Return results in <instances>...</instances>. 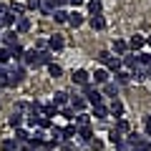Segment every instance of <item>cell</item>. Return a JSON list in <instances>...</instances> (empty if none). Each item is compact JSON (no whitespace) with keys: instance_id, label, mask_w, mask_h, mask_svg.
Instances as JSON below:
<instances>
[{"instance_id":"obj_10","label":"cell","mask_w":151,"mask_h":151,"mask_svg":"<svg viewBox=\"0 0 151 151\" xmlns=\"http://www.w3.org/2000/svg\"><path fill=\"white\" fill-rule=\"evenodd\" d=\"M63 45H65V40H63V35H58V33L48 38V50H50V53H58Z\"/></svg>"},{"instance_id":"obj_3","label":"cell","mask_w":151,"mask_h":151,"mask_svg":"<svg viewBox=\"0 0 151 151\" xmlns=\"http://www.w3.org/2000/svg\"><path fill=\"white\" fill-rule=\"evenodd\" d=\"M70 81H73L76 86H88V83H91V73H88L86 68H76L73 73H70Z\"/></svg>"},{"instance_id":"obj_9","label":"cell","mask_w":151,"mask_h":151,"mask_svg":"<svg viewBox=\"0 0 151 151\" xmlns=\"http://www.w3.org/2000/svg\"><path fill=\"white\" fill-rule=\"evenodd\" d=\"M15 38H18L15 28H13V30H5V33H3V35H0V43H3V48H13V45L18 43Z\"/></svg>"},{"instance_id":"obj_18","label":"cell","mask_w":151,"mask_h":151,"mask_svg":"<svg viewBox=\"0 0 151 151\" xmlns=\"http://www.w3.org/2000/svg\"><path fill=\"white\" fill-rule=\"evenodd\" d=\"M88 15H103V5H101V0H88Z\"/></svg>"},{"instance_id":"obj_30","label":"cell","mask_w":151,"mask_h":151,"mask_svg":"<svg viewBox=\"0 0 151 151\" xmlns=\"http://www.w3.org/2000/svg\"><path fill=\"white\" fill-rule=\"evenodd\" d=\"M78 139L86 141V144H91V141H93V131H91V126H86V129H78Z\"/></svg>"},{"instance_id":"obj_8","label":"cell","mask_w":151,"mask_h":151,"mask_svg":"<svg viewBox=\"0 0 151 151\" xmlns=\"http://www.w3.org/2000/svg\"><path fill=\"white\" fill-rule=\"evenodd\" d=\"M68 106L73 108L76 113H83V111H86V106H88V101H86V98H83V96H70Z\"/></svg>"},{"instance_id":"obj_40","label":"cell","mask_w":151,"mask_h":151,"mask_svg":"<svg viewBox=\"0 0 151 151\" xmlns=\"http://www.w3.org/2000/svg\"><path fill=\"white\" fill-rule=\"evenodd\" d=\"M10 48H0V63H3V65H8V63H10Z\"/></svg>"},{"instance_id":"obj_25","label":"cell","mask_w":151,"mask_h":151,"mask_svg":"<svg viewBox=\"0 0 151 151\" xmlns=\"http://www.w3.org/2000/svg\"><path fill=\"white\" fill-rule=\"evenodd\" d=\"M40 116H45V119H53V116H58V108L53 106V103H43V111H40Z\"/></svg>"},{"instance_id":"obj_31","label":"cell","mask_w":151,"mask_h":151,"mask_svg":"<svg viewBox=\"0 0 151 151\" xmlns=\"http://www.w3.org/2000/svg\"><path fill=\"white\" fill-rule=\"evenodd\" d=\"M0 149L3 151H18V141L15 139H3L0 141Z\"/></svg>"},{"instance_id":"obj_39","label":"cell","mask_w":151,"mask_h":151,"mask_svg":"<svg viewBox=\"0 0 151 151\" xmlns=\"http://www.w3.org/2000/svg\"><path fill=\"white\" fill-rule=\"evenodd\" d=\"M53 63V53L50 50H40V65H50Z\"/></svg>"},{"instance_id":"obj_16","label":"cell","mask_w":151,"mask_h":151,"mask_svg":"<svg viewBox=\"0 0 151 151\" xmlns=\"http://www.w3.org/2000/svg\"><path fill=\"white\" fill-rule=\"evenodd\" d=\"M106 70H108V73H119V70H124V60H121L119 55H113V58L108 60V65H106Z\"/></svg>"},{"instance_id":"obj_38","label":"cell","mask_w":151,"mask_h":151,"mask_svg":"<svg viewBox=\"0 0 151 151\" xmlns=\"http://www.w3.org/2000/svg\"><path fill=\"white\" fill-rule=\"evenodd\" d=\"M55 23H68V10H63V8H58V10L53 13Z\"/></svg>"},{"instance_id":"obj_34","label":"cell","mask_w":151,"mask_h":151,"mask_svg":"<svg viewBox=\"0 0 151 151\" xmlns=\"http://www.w3.org/2000/svg\"><path fill=\"white\" fill-rule=\"evenodd\" d=\"M113 58V53L111 50H98V55H96V60L98 63H103V65H108V60Z\"/></svg>"},{"instance_id":"obj_33","label":"cell","mask_w":151,"mask_h":151,"mask_svg":"<svg viewBox=\"0 0 151 151\" xmlns=\"http://www.w3.org/2000/svg\"><path fill=\"white\" fill-rule=\"evenodd\" d=\"M0 88H10V73H8V68H0Z\"/></svg>"},{"instance_id":"obj_28","label":"cell","mask_w":151,"mask_h":151,"mask_svg":"<svg viewBox=\"0 0 151 151\" xmlns=\"http://www.w3.org/2000/svg\"><path fill=\"white\" fill-rule=\"evenodd\" d=\"M131 81H134V78H131L129 70H119V73H116V86H119V83H121V86H126V83H131Z\"/></svg>"},{"instance_id":"obj_6","label":"cell","mask_w":151,"mask_h":151,"mask_svg":"<svg viewBox=\"0 0 151 151\" xmlns=\"http://www.w3.org/2000/svg\"><path fill=\"white\" fill-rule=\"evenodd\" d=\"M121 60H124V68L129 70V73H134V70L139 68V53H126Z\"/></svg>"},{"instance_id":"obj_2","label":"cell","mask_w":151,"mask_h":151,"mask_svg":"<svg viewBox=\"0 0 151 151\" xmlns=\"http://www.w3.org/2000/svg\"><path fill=\"white\" fill-rule=\"evenodd\" d=\"M23 65H25V68H38V65H40V50H35V48L25 50V55H23Z\"/></svg>"},{"instance_id":"obj_17","label":"cell","mask_w":151,"mask_h":151,"mask_svg":"<svg viewBox=\"0 0 151 151\" xmlns=\"http://www.w3.org/2000/svg\"><path fill=\"white\" fill-rule=\"evenodd\" d=\"M38 10L43 13V15H53V13H55V0H40Z\"/></svg>"},{"instance_id":"obj_36","label":"cell","mask_w":151,"mask_h":151,"mask_svg":"<svg viewBox=\"0 0 151 151\" xmlns=\"http://www.w3.org/2000/svg\"><path fill=\"white\" fill-rule=\"evenodd\" d=\"M108 141H111L113 146H119L121 141H124V136H121V134H119V131H116V129H111V131H108Z\"/></svg>"},{"instance_id":"obj_26","label":"cell","mask_w":151,"mask_h":151,"mask_svg":"<svg viewBox=\"0 0 151 151\" xmlns=\"http://www.w3.org/2000/svg\"><path fill=\"white\" fill-rule=\"evenodd\" d=\"M30 131H25V129H15V141L18 144H28V141H30Z\"/></svg>"},{"instance_id":"obj_47","label":"cell","mask_w":151,"mask_h":151,"mask_svg":"<svg viewBox=\"0 0 151 151\" xmlns=\"http://www.w3.org/2000/svg\"><path fill=\"white\" fill-rule=\"evenodd\" d=\"M5 13H10V5H5V3H0V15H5Z\"/></svg>"},{"instance_id":"obj_44","label":"cell","mask_w":151,"mask_h":151,"mask_svg":"<svg viewBox=\"0 0 151 151\" xmlns=\"http://www.w3.org/2000/svg\"><path fill=\"white\" fill-rule=\"evenodd\" d=\"M45 48H48V40L38 38V40H35V50H45Z\"/></svg>"},{"instance_id":"obj_45","label":"cell","mask_w":151,"mask_h":151,"mask_svg":"<svg viewBox=\"0 0 151 151\" xmlns=\"http://www.w3.org/2000/svg\"><path fill=\"white\" fill-rule=\"evenodd\" d=\"M144 129H146V136L151 139V116H146V119H144Z\"/></svg>"},{"instance_id":"obj_14","label":"cell","mask_w":151,"mask_h":151,"mask_svg":"<svg viewBox=\"0 0 151 151\" xmlns=\"http://www.w3.org/2000/svg\"><path fill=\"white\" fill-rule=\"evenodd\" d=\"M28 30H30V18H28V15H20V18L15 20V33L20 35V33H28Z\"/></svg>"},{"instance_id":"obj_21","label":"cell","mask_w":151,"mask_h":151,"mask_svg":"<svg viewBox=\"0 0 151 151\" xmlns=\"http://www.w3.org/2000/svg\"><path fill=\"white\" fill-rule=\"evenodd\" d=\"M73 124H76V129H86V126L91 124V116H88V113H76Z\"/></svg>"},{"instance_id":"obj_22","label":"cell","mask_w":151,"mask_h":151,"mask_svg":"<svg viewBox=\"0 0 151 151\" xmlns=\"http://www.w3.org/2000/svg\"><path fill=\"white\" fill-rule=\"evenodd\" d=\"M91 116H96V119H108V106H106V103L93 106V108H91Z\"/></svg>"},{"instance_id":"obj_48","label":"cell","mask_w":151,"mask_h":151,"mask_svg":"<svg viewBox=\"0 0 151 151\" xmlns=\"http://www.w3.org/2000/svg\"><path fill=\"white\" fill-rule=\"evenodd\" d=\"M86 0H68V5H73V8H78V5H83Z\"/></svg>"},{"instance_id":"obj_49","label":"cell","mask_w":151,"mask_h":151,"mask_svg":"<svg viewBox=\"0 0 151 151\" xmlns=\"http://www.w3.org/2000/svg\"><path fill=\"white\" fill-rule=\"evenodd\" d=\"M63 5H68V0H55V10H58V8H63Z\"/></svg>"},{"instance_id":"obj_1","label":"cell","mask_w":151,"mask_h":151,"mask_svg":"<svg viewBox=\"0 0 151 151\" xmlns=\"http://www.w3.org/2000/svg\"><path fill=\"white\" fill-rule=\"evenodd\" d=\"M83 98H86V101L91 103V106H101V103H103V93L98 91V88L93 86V83L83 86Z\"/></svg>"},{"instance_id":"obj_20","label":"cell","mask_w":151,"mask_h":151,"mask_svg":"<svg viewBox=\"0 0 151 151\" xmlns=\"http://www.w3.org/2000/svg\"><path fill=\"white\" fill-rule=\"evenodd\" d=\"M113 129L119 131V134L124 136V139H126V136L131 134V126H129V121H126V119H119V121H116V126H113Z\"/></svg>"},{"instance_id":"obj_32","label":"cell","mask_w":151,"mask_h":151,"mask_svg":"<svg viewBox=\"0 0 151 151\" xmlns=\"http://www.w3.org/2000/svg\"><path fill=\"white\" fill-rule=\"evenodd\" d=\"M45 68H48V76H50V78H60V76H63V68H60L58 63H50V65H45Z\"/></svg>"},{"instance_id":"obj_41","label":"cell","mask_w":151,"mask_h":151,"mask_svg":"<svg viewBox=\"0 0 151 151\" xmlns=\"http://www.w3.org/2000/svg\"><path fill=\"white\" fill-rule=\"evenodd\" d=\"M10 10H13V13H15V15H18V18H20V15H23V13H25V5H23V3H10Z\"/></svg>"},{"instance_id":"obj_12","label":"cell","mask_w":151,"mask_h":151,"mask_svg":"<svg viewBox=\"0 0 151 151\" xmlns=\"http://www.w3.org/2000/svg\"><path fill=\"white\" fill-rule=\"evenodd\" d=\"M68 101H70V96H68V93H65V91H58V93L53 96V101H50V103H53V106L60 111V108H65V106H68Z\"/></svg>"},{"instance_id":"obj_4","label":"cell","mask_w":151,"mask_h":151,"mask_svg":"<svg viewBox=\"0 0 151 151\" xmlns=\"http://www.w3.org/2000/svg\"><path fill=\"white\" fill-rule=\"evenodd\" d=\"M8 73H10V86H18V83H23V78H25V65L8 68Z\"/></svg>"},{"instance_id":"obj_5","label":"cell","mask_w":151,"mask_h":151,"mask_svg":"<svg viewBox=\"0 0 151 151\" xmlns=\"http://www.w3.org/2000/svg\"><path fill=\"white\" fill-rule=\"evenodd\" d=\"M93 83L96 86H106V83H111V73H108L106 68H96V73H91Z\"/></svg>"},{"instance_id":"obj_13","label":"cell","mask_w":151,"mask_h":151,"mask_svg":"<svg viewBox=\"0 0 151 151\" xmlns=\"http://www.w3.org/2000/svg\"><path fill=\"white\" fill-rule=\"evenodd\" d=\"M144 45H146V38H144V35H139V33H136V35H131L129 48L134 50V53H141V48H144Z\"/></svg>"},{"instance_id":"obj_24","label":"cell","mask_w":151,"mask_h":151,"mask_svg":"<svg viewBox=\"0 0 151 151\" xmlns=\"http://www.w3.org/2000/svg\"><path fill=\"white\" fill-rule=\"evenodd\" d=\"M23 55H25L23 45H20V43H15V45L10 48V58H13V60H18V63H23Z\"/></svg>"},{"instance_id":"obj_23","label":"cell","mask_w":151,"mask_h":151,"mask_svg":"<svg viewBox=\"0 0 151 151\" xmlns=\"http://www.w3.org/2000/svg\"><path fill=\"white\" fill-rule=\"evenodd\" d=\"M88 23H91L93 30H103V28H106V18H103V15H93V18H88Z\"/></svg>"},{"instance_id":"obj_7","label":"cell","mask_w":151,"mask_h":151,"mask_svg":"<svg viewBox=\"0 0 151 151\" xmlns=\"http://www.w3.org/2000/svg\"><path fill=\"white\" fill-rule=\"evenodd\" d=\"M111 53L119 55V58H124V55L129 53V43H126V40H121V38H116V40H113V45H111Z\"/></svg>"},{"instance_id":"obj_11","label":"cell","mask_w":151,"mask_h":151,"mask_svg":"<svg viewBox=\"0 0 151 151\" xmlns=\"http://www.w3.org/2000/svg\"><path fill=\"white\" fill-rule=\"evenodd\" d=\"M108 116H116V119H124V103H121L119 98H113V101L108 103Z\"/></svg>"},{"instance_id":"obj_42","label":"cell","mask_w":151,"mask_h":151,"mask_svg":"<svg viewBox=\"0 0 151 151\" xmlns=\"http://www.w3.org/2000/svg\"><path fill=\"white\" fill-rule=\"evenodd\" d=\"M88 146H91V151H103V141L101 139H93Z\"/></svg>"},{"instance_id":"obj_46","label":"cell","mask_w":151,"mask_h":151,"mask_svg":"<svg viewBox=\"0 0 151 151\" xmlns=\"http://www.w3.org/2000/svg\"><path fill=\"white\" fill-rule=\"evenodd\" d=\"M38 5H40V0H28V8L30 10H38Z\"/></svg>"},{"instance_id":"obj_29","label":"cell","mask_w":151,"mask_h":151,"mask_svg":"<svg viewBox=\"0 0 151 151\" xmlns=\"http://www.w3.org/2000/svg\"><path fill=\"white\" fill-rule=\"evenodd\" d=\"M23 124H25V116H20L18 111H13V116H10V126H13V129H23Z\"/></svg>"},{"instance_id":"obj_19","label":"cell","mask_w":151,"mask_h":151,"mask_svg":"<svg viewBox=\"0 0 151 151\" xmlns=\"http://www.w3.org/2000/svg\"><path fill=\"white\" fill-rule=\"evenodd\" d=\"M15 20H18V15L15 13H5V15H0V25H5V28H15Z\"/></svg>"},{"instance_id":"obj_43","label":"cell","mask_w":151,"mask_h":151,"mask_svg":"<svg viewBox=\"0 0 151 151\" xmlns=\"http://www.w3.org/2000/svg\"><path fill=\"white\" fill-rule=\"evenodd\" d=\"M116 151H134V149H131V144H129V141L124 139V141H121L119 146H116Z\"/></svg>"},{"instance_id":"obj_37","label":"cell","mask_w":151,"mask_h":151,"mask_svg":"<svg viewBox=\"0 0 151 151\" xmlns=\"http://www.w3.org/2000/svg\"><path fill=\"white\" fill-rule=\"evenodd\" d=\"M58 116H63L65 121H73V119H76V111H73L70 106H65V108H60V111H58Z\"/></svg>"},{"instance_id":"obj_35","label":"cell","mask_w":151,"mask_h":151,"mask_svg":"<svg viewBox=\"0 0 151 151\" xmlns=\"http://www.w3.org/2000/svg\"><path fill=\"white\" fill-rule=\"evenodd\" d=\"M116 93H119V86H116V83H106V86H103V96L116 98Z\"/></svg>"},{"instance_id":"obj_27","label":"cell","mask_w":151,"mask_h":151,"mask_svg":"<svg viewBox=\"0 0 151 151\" xmlns=\"http://www.w3.org/2000/svg\"><path fill=\"white\" fill-rule=\"evenodd\" d=\"M78 136V129H76V124H68L63 129V141H70V139H76Z\"/></svg>"},{"instance_id":"obj_15","label":"cell","mask_w":151,"mask_h":151,"mask_svg":"<svg viewBox=\"0 0 151 151\" xmlns=\"http://www.w3.org/2000/svg\"><path fill=\"white\" fill-rule=\"evenodd\" d=\"M83 23H86V18H83V15H81V13H78V10L68 13V25H70V28H81Z\"/></svg>"}]
</instances>
